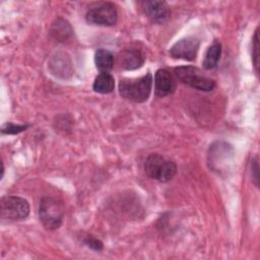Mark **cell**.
<instances>
[{"label":"cell","mask_w":260,"mask_h":260,"mask_svg":"<svg viewBox=\"0 0 260 260\" xmlns=\"http://www.w3.org/2000/svg\"><path fill=\"white\" fill-rule=\"evenodd\" d=\"M152 82L153 78L150 72L138 78H123L119 82V93L127 101L144 103L150 95Z\"/></svg>","instance_id":"obj_1"},{"label":"cell","mask_w":260,"mask_h":260,"mask_svg":"<svg viewBox=\"0 0 260 260\" xmlns=\"http://www.w3.org/2000/svg\"><path fill=\"white\" fill-rule=\"evenodd\" d=\"M64 205L62 201L52 196H44L39 205V217L46 230L54 231L61 226L64 218Z\"/></svg>","instance_id":"obj_2"},{"label":"cell","mask_w":260,"mask_h":260,"mask_svg":"<svg viewBox=\"0 0 260 260\" xmlns=\"http://www.w3.org/2000/svg\"><path fill=\"white\" fill-rule=\"evenodd\" d=\"M144 171L149 178L167 183L177 174V165L174 160L159 153H150L145 159Z\"/></svg>","instance_id":"obj_3"},{"label":"cell","mask_w":260,"mask_h":260,"mask_svg":"<svg viewBox=\"0 0 260 260\" xmlns=\"http://www.w3.org/2000/svg\"><path fill=\"white\" fill-rule=\"evenodd\" d=\"M174 73L181 83L200 91H211L216 85L212 78L204 75L199 68L192 65L178 66L174 69Z\"/></svg>","instance_id":"obj_4"},{"label":"cell","mask_w":260,"mask_h":260,"mask_svg":"<svg viewBox=\"0 0 260 260\" xmlns=\"http://www.w3.org/2000/svg\"><path fill=\"white\" fill-rule=\"evenodd\" d=\"M85 19L90 24L112 26L117 23L118 10L116 5L112 2L95 3L86 11Z\"/></svg>","instance_id":"obj_5"},{"label":"cell","mask_w":260,"mask_h":260,"mask_svg":"<svg viewBox=\"0 0 260 260\" xmlns=\"http://www.w3.org/2000/svg\"><path fill=\"white\" fill-rule=\"evenodd\" d=\"M1 218L11 221L23 220L29 214L27 200L18 196H3L0 201Z\"/></svg>","instance_id":"obj_6"},{"label":"cell","mask_w":260,"mask_h":260,"mask_svg":"<svg viewBox=\"0 0 260 260\" xmlns=\"http://www.w3.org/2000/svg\"><path fill=\"white\" fill-rule=\"evenodd\" d=\"M200 47V41L196 37H186L177 41L170 48V56L174 59H182L185 61H194Z\"/></svg>","instance_id":"obj_7"},{"label":"cell","mask_w":260,"mask_h":260,"mask_svg":"<svg viewBox=\"0 0 260 260\" xmlns=\"http://www.w3.org/2000/svg\"><path fill=\"white\" fill-rule=\"evenodd\" d=\"M147 18L153 23L162 24L171 17V8L165 1L147 0L141 3Z\"/></svg>","instance_id":"obj_8"},{"label":"cell","mask_w":260,"mask_h":260,"mask_svg":"<svg viewBox=\"0 0 260 260\" xmlns=\"http://www.w3.org/2000/svg\"><path fill=\"white\" fill-rule=\"evenodd\" d=\"M176 80L167 69H158L154 75V93L158 98L173 94L176 90Z\"/></svg>","instance_id":"obj_9"},{"label":"cell","mask_w":260,"mask_h":260,"mask_svg":"<svg viewBox=\"0 0 260 260\" xmlns=\"http://www.w3.org/2000/svg\"><path fill=\"white\" fill-rule=\"evenodd\" d=\"M145 61L143 53L135 48L124 49L118 55V63L122 69L134 70L140 68Z\"/></svg>","instance_id":"obj_10"},{"label":"cell","mask_w":260,"mask_h":260,"mask_svg":"<svg viewBox=\"0 0 260 260\" xmlns=\"http://www.w3.org/2000/svg\"><path fill=\"white\" fill-rule=\"evenodd\" d=\"M218 152L220 155H218L211 147H209V152H208V159L209 164L211 165V168L214 169L215 171H219L223 166H226L224 161H229L233 157V148L230 144L224 143V142H215Z\"/></svg>","instance_id":"obj_11"},{"label":"cell","mask_w":260,"mask_h":260,"mask_svg":"<svg viewBox=\"0 0 260 260\" xmlns=\"http://www.w3.org/2000/svg\"><path fill=\"white\" fill-rule=\"evenodd\" d=\"M94 64L101 73H109L114 67V56L106 49H99L94 54Z\"/></svg>","instance_id":"obj_12"},{"label":"cell","mask_w":260,"mask_h":260,"mask_svg":"<svg viewBox=\"0 0 260 260\" xmlns=\"http://www.w3.org/2000/svg\"><path fill=\"white\" fill-rule=\"evenodd\" d=\"M92 89L95 92L107 94L115 89V79L110 73H100L92 83Z\"/></svg>","instance_id":"obj_13"},{"label":"cell","mask_w":260,"mask_h":260,"mask_svg":"<svg viewBox=\"0 0 260 260\" xmlns=\"http://www.w3.org/2000/svg\"><path fill=\"white\" fill-rule=\"evenodd\" d=\"M73 30L69 22L63 18L56 19L51 26V35L58 41L64 42L69 39L72 35Z\"/></svg>","instance_id":"obj_14"},{"label":"cell","mask_w":260,"mask_h":260,"mask_svg":"<svg viewBox=\"0 0 260 260\" xmlns=\"http://www.w3.org/2000/svg\"><path fill=\"white\" fill-rule=\"evenodd\" d=\"M221 55V45L218 42H214L207 49L202 65L206 70H211L216 67Z\"/></svg>","instance_id":"obj_15"},{"label":"cell","mask_w":260,"mask_h":260,"mask_svg":"<svg viewBox=\"0 0 260 260\" xmlns=\"http://www.w3.org/2000/svg\"><path fill=\"white\" fill-rule=\"evenodd\" d=\"M252 62L255 72H259V27L256 28L252 41Z\"/></svg>","instance_id":"obj_16"},{"label":"cell","mask_w":260,"mask_h":260,"mask_svg":"<svg viewBox=\"0 0 260 260\" xmlns=\"http://www.w3.org/2000/svg\"><path fill=\"white\" fill-rule=\"evenodd\" d=\"M29 125H14V124H6L3 128H2V133L3 134H17L19 132H22L24 130H26V128Z\"/></svg>","instance_id":"obj_17"},{"label":"cell","mask_w":260,"mask_h":260,"mask_svg":"<svg viewBox=\"0 0 260 260\" xmlns=\"http://www.w3.org/2000/svg\"><path fill=\"white\" fill-rule=\"evenodd\" d=\"M83 242L84 244L89 247L90 249L92 250H95V251H101L103 249V243L102 241H100L99 239L92 237V236H86L84 239H83Z\"/></svg>","instance_id":"obj_18"},{"label":"cell","mask_w":260,"mask_h":260,"mask_svg":"<svg viewBox=\"0 0 260 260\" xmlns=\"http://www.w3.org/2000/svg\"><path fill=\"white\" fill-rule=\"evenodd\" d=\"M251 177L255 186L258 188L259 186V165L257 157L251 160Z\"/></svg>","instance_id":"obj_19"}]
</instances>
